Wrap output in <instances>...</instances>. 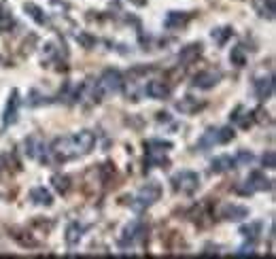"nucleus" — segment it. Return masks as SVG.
I'll return each instance as SVG.
<instances>
[{"label":"nucleus","instance_id":"25","mask_svg":"<svg viewBox=\"0 0 276 259\" xmlns=\"http://www.w3.org/2000/svg\"><path fill=\"white\" fill-rule=\"evenodd\" d=\"M210 36L217 40V45H225L227 42V38L229 36H234V30H231V28H215V30L210 32Z\"/></svg>","mask_w":276,"mask_h":259},{"label":"nucleus","instance_id":"28","mask_svg":"<svg viewBox=\"0 0 276 259\" xmlns=\"http://www.w3.org/2000/svg\"><path fill=\"white\" fill-rule=\"evenodd\" d=\"M234 136H236L234 127H221V130H217V138H219V145H225V142H229Z\"/></svg>","mask_w":276,"mask_h":259},{"label":"nucleus","instance_id":"30","mask_svg":"<svg viewBox=\"0 0 276 259\" xmlns=\"http://www.w3.org/2000/svg\"><path fill=\"white\" fill-rule=\"evenodd\" d=\"M77 40L81 42V45H83L85 49H92V47L96 45V38H94V36H90V34H85V32L77 34Z\"/></svg>","mask_w":276,"mask_h":259},{"label":"nucleus","instance_id":"2","mask_svg":"<svg viewBox=\"0 0 276 259\" xmlns=\"http://www.w3.org/2000/svg\"><path fill=\"white\" fill-rule=\"evenodd\" d=\"M170 183H172V189L177 193L192 196V193L198 191V187H200V175L198 172H192V170H181L170 179Z\"/></svg>","mask_w":276,"mask_h":259},{"label":"nucleus","instance_id":"9","mask_svg":"<svg viewBox=\"0 0 276 259\" xmlns=\"http://www.w3.org/2000/svg\"><path fill=\"white\" fill-rule=\"evenodd\" d=\"M219 214L225 221H242V219L249 217V208L240 206V204H223Z\"/></svg>","mask_w":276,"mask_h":259},{"label":"nucleus","instance_id":"15","mask_svg":"<svg viewBox=\"0 0 276 259\" xmlns=\"http://www.w3.org/2000/svg\"><path fill=\"white\" fill-rule=\"evenodd\" d=\"M83 232H85V225L79 223V221H72L66 229V242H68V247H77V244L81 242L83 238Z\"/></svg>","mask_w":276,"mask_h":259},{"label":"nucleus","instance_id":"27","mask_svg":"<svg viewBox=\"0 0 276 259\" xmlns=\"http://www.w3.org/2000/svg\"><path fill=\"white\" fill-rule=\"evenodd\" d=\"M229 60H231V64H236V66H244V64H246L244 47H242V45H238V47L231 49V53H229Z\"/></svg>","mask_w":276,"mask_h":259},{"label":"nucleus","instance_id":"14","mask_svg":"<svg viewBox=\"0 0 276 259\" xmlns=\"http://www.w3.org/2000/svg\"><path fill=\"white\" fill-rule=\"evenodd\" d=\"M26 153H28V157H32V160H40L43 153H45V142L38 136L26 138Z\"/></svg>","mask_w":276,"mask_h":259},{"label":"nucleus","instance_id":"4","mask_svg":"<svg viewBox=\"0 0 276 259\" xmlns=\"http://www.w3.org/2000/svg\"><path fill=\"white\" fill-rule=\"evenodd\" d=\"M100 92H102V96H113V94H119L121 88H123V77L119 70L115 68H107L102 75H100V79L96 81Z\"/></svg>","mask_w":276,"mask_h":259},{"label":"nucleus","instance_id":"19","mask_svg":"<svg viewBox=\"0 0 276 259\" xmlns=\"http://www.w3.org/2000/svg\"><path fill=\"white\" fill-rule=\"evenodd\" d=\"M30 200L38 206H51L53 204V198L45 187H34V189L30 191Z\"/></svg>","mask_w":276,"mask_h":259},{"label":"nucleus","instance_id":"6","mask_svg":"<svg viewBox=\"0 0 276 259\" xmlns=\"http://www.w3.org/2000/svg\"><path fill=\"white\" fill-rule=\"evenodd\" d=\"M142 238H144V225L140 221H132V223L123 229V236L119 240V247L121 249H130V247H134L136 240H142Z\"/></svg>","mask_w":276,"mask_h":259},{"label":"nucleus","instance_id":"21","mask_svg":"<svg viewBox=\"0 0 276 259\" xmlns=\"http://www.w3.org/2000/svg\"><path fill=\"white\" fill-rule=\"evenodd\" d=\"M13 15H11V9L7 5H0V30L3 32H9L13 28Z\"/></svg>","mask_w":276,"mask_h":259},{"label":"nucleus","instance_id":"7","mask_svg":"<svg viewBox=\"0 0 276 259\" xmlns=\"http://www.w3.org/2000/svg\"><path fill=\"white\" fill-rule=\"evenodd\" d=\"M219 79H221V75L215 73V70H202V73H198L194 77L192 85H194V88H198V90H213L215 85L219 83Z\"/></svg>","mask_w":276,"mask_h":259},{"label":"nucleus","instance_id":"10","mask_svg":"<svg viewBox=\"0 0 276 259\" xmlns=\"http://www.w3.org/2000/svg\"><path fill=\"white\" fill-rule=\"evenodd\" d=\"M257 100H270L274 96V79L272 77H259L253 83Z\"/></svg>","mask_w":276,"mask_h":259},{"label":"nucleus","instance_id":"29","mask_svg":"<svg viewBox=\"0 0 276 259\" xmlns=\"http://www.w3.org/2000/svg\"><path fill=\"white\" fill-rule=\"evenodd\" d=\"M236 166H249L251 162H253V153H249V151H240L236 157Z\"/></svg>","mask_w":276,"mask_h":259},{"label":"nucleus","instance_id":"13","mask_svg":"<svg viewBox=\"0 0 276 259\" xmlns=\"http://www.w3.org/2000/svg\"><path fill=\"white\" fill-rule=\"evenodd\" d=\"M200 55H202V42H192V45H187V47L181 49V53H179V62H181L183 66H189L192 62L198 60Z\"/></svg>","mask_w":276,"mask_h":259},{"label":"nucleus","instance_id":"24","mask_svg":"<svg viewBox=\"0 0 276 259\" xmlns=\"http://www.w3.org/2000/svg\"><path fill=\"white\" fill-rule=\"evenodd\" d=\"M259 232H261V223H251V225H246V227L240 229L242 238L249 240V242H253V244H255V240L259 238Z\"/></svg>","mask_w":276,"mask_h":259},{"label":"nucleus","instance_id":"18","mask_svg":"<svg viewBox=\"0 0 276 259\" xmlns=\"http://www.w3.org/2000/svg\"><path fill=\"white\" fill-rule=\"evenodd\" d=\"M204 106H206L204 102H198V100L192 98V96H185L183 100H179V102H177V109H179L181 113H185V115H192V113L204 109Z\"/></svg>","mask_w":276,"mask_h":259},{"label":"nucleus","instance_id":"16","mask_svg":"<svg viewBox=\"0 0 276 259\" xmlns=\"http://www.w3.org/2000/svg\"><path fill=\"white\" fill-rule=\"evenodd\" d=\"M231 168H236V160L231 155H221V157H215L213 164H210V170L215 175H221V172H227Z\"/></svg>","mask_w":276,"mask_h":259},{"label":"nucleus","instance_id":"31","mask_svg":"<svg viewBox=\"0 0 276 259\" xmlns=\"http://www.w3.org/2000/svg\"><path fill=\"white\" fill-rule=\"evenodd\" d=\"M261 162H264V168L274 170V168H276V157H274V151H266V153H264V157H261Z\"/></svg>","mask_w":276,"mask_h":259},{"label":"nucleus","instance_id":"12","mask_svg":"<svg viewBox=\"0 0 276 259\" xmlns=\"http://www.w3.org/2000/svg\"><path fill=\"white\" fill-rule=\"evenodd\" d=\"M17 106H19V98H17V90L11 92V98L7 102V109H5V115H3V125L9 127L11 123L17 121Z\"/></svg>","mask_w":276,"mask_h":259},{"label":"nucleus","instance_id":"1","mask_svg":"<svg viewBox=\"0 0 276 259\" xmlns=\"http://www.w3.org/2000/svg\"><path fill=\"white\" fill-rule=\"evenodd\" d=\"M96 147V134L90 130H81V132L72 134V136H64V138H55L51 145V153L55 160H72V157H81L92 153Z\"/></svg>","mask_w":276,"mask_h":259},{"label":"nucleus","instance_id":"11","mask_svg":"<svg viewBox=\"0 0 276 259\" xmlns=\"http://www.w3.org/2000/svg\"><path fill=\"white\" fill-rule=\"evenodd\" d=\"M144 94H147L149 98H153V100H166L170 96V88L164 81L153 79V81H149L147 85H144Z\"/></svg>","mask_w":276,"mask_h":259},{"label":"nucleus","instance_id":"22","mask_svg":"<svg viewBox=\"0 0 276 259\" xmlns=\"http://www.w3.org/2000/svg\"><path fill=\"white\" fill-rule=\"evenodd\" d=\"M144 147H147V153H168L172 149V142H164V140H149L144 142Z\"/></svg>","mask_w":276,"mask_h":259},{"label":"nucleus","instance_id":"23","mask_svg":"<svg viewBox=\"0 0 276 259\" xmlns=\"http://www.w3.org/2000/svg\"><path fill=\"white\" fill-rule=\"evenodd\" d=\"M51 183H53V189L57 193H66L70 189V179L66 175H53L51 177Z\"/></svg>","mask_w":276,"mask_h":259},{"label":"nucleus","instance_id":"5","mask_svg":"<svg viewBox=\"0 0 276 259\" xmlns=\"http://www.w3.org/2000/svg\"><path fill=\"white\" fill-rule=\"evenodd\" d=\"M268 189H272V181L270 179H266V175H261V172H251L249 177H246V181H244V187L240 189V193H255V191H268Z\"/></svg>","mask_w":276,"mask_h":259},{"label":"nucleus","instance_id":"3","mask_svg":"<svg viewBox=\"0 0 276 259\" xmlns=\"http://www.w3.org/2000/svg\"><path fill=\"white\" fill-rule=\"evenodd\" d=\"M159 196H162V187H159V183H157V181H149V183L138 191V196L134 198L132 206H134V210H144V208L153 206L157 200H159Z\"/></svg>","mask_w":276,"mask_h":259},{"label":"nucleus","instance_id":"17","mask_svg":"<svg viewBox=\"0 0 276 259\" xmlns=\"http://www.w3.org/2000/svg\"><path fill=\"white\" fill-rule=\"evenodd\" d=\"M215 145H219V138H217V127H210V130H206L204 134H202V138L198 140V149L200 151H208V149H213Z\"/></svg>","mask_w":276,"mask_h":259},{"label":"nucleus","instance_id":"20","mask_svg":"<svg viewBox=\"0 0 276 259\" xmlns=\"http://www.w3.org/2000/svg\"><path fill=\"white\" fill-rule=\"evenodd\" d=\"M26 13H28V15H30L38 26H45L47 24V15H45V13H43V9L40 7H36L34 3H26Z\"/></svg>","mask_w":276,"mask_h":259},{"label":"nucleus","instance_id":"8","mask_svg":"<svg viewBox=\"0 0 276 259\" xmlns=\"http://www.w3.org/2000/svg\"><path fill=\"white\" fill-rule=\"evenodd\" d=\"M192 19V13H185V11H170L166 19H164V26L168 28V30H181V28H185L187 24H189Z\"/></svg>","mask_w":276,"mask_h":259},{"label":"nucleus","instance_id":"26","mask_svg":"<svg viewBox=\"0 0 276 259\" xmlns=\"http://www.w3.org/2000/svg\"><path fill=\"white\" fill-rule=\"evenodd\" d=\"M257 11L261 17L272 19L274 17V0H261V3H257Z\"/></svg>","mask_w":276,"mask_h":259}]
</instances>
